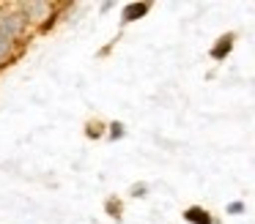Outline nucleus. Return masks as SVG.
<instances>
[{"label": "nucleus", "instance_id": "obj_4", "mask_svg": "<svg viewBox=\"0 0 255 224\" xmlns=\"http://www.w3.org/2000/svg\"><path fill=\"white\" fill-rule=\"evenodd\" d=\"M184 219L192 224H211V216L203 211V208H189L187 213H184Z\"/></svg>", "mask_w": 255, "mask_h": 224}, {"label": "nucleus", "instance_id": "obj_3", "mask_svg": "<svg viewBox=\"0 0 255 224\" xmlns=\"http://www.w3.org/2000/svg\"><path fill=\"white\" fill-rule=\"evenodd\" d=\"M145 14H148V3H132V5L124 8V22H134Z\"/></svg>", "mask_w": 255, "mask_h": 224}, {"label": "nucleus", "instance_id": "obj_6", "mask_svg": "<svg viewBox=\"0 0 255 224\" xmlns=\"http://www.w3.org/2000/svg\"><path fill=\"white\" fill-rule=\"evenodd\" d=\"M8 49H11V38L0 33V60H3V58L8 55Z\"/></svg>", "mask_w": 255, "mask_h": 224}, {"label": "nucleus", "instance_id": "obj_1", "mask_svg": "<svg viewBox=\"0 0 255 224\" xmlns=\"http://www.w3.org/2000/svg\"><path fill=\"white\" fill-rule=\"evenodd\" d=\"M22 27H25V14H6L3 19H0V33L8 36V38L19 36Z\"/></svg>", "mask_w": 255, "mask_h": 224}, {"label": "nucleus", "instance_id": "obj_5", "mask_svg": "<svg viewBox=\"0 0 255 224\" xmlns=\"http://www.w3.org/2000/svg\"><path fill=\"white\" fill-rule=\"evenodd\" d=\"M231 47H233V36H225V38H220V44H217V47L211 49V58H214V60H222L228 52H231Z\"/></svg>", "mask_w": 255, "mask_h": 224}, {"label": "nucleus", "instance_id": "obj_2", "mask_svg": "<svg viewBox=\"0 0 255 224\" xmlns=\"http://www.w3.org/2000/svg\"><path fill=\"white\" fill-rule=\"evenodd\" d=\"M22 11H25V19H41V16H47L50 5L47 3H25Z\"/></svg>", "mask_w": 255, "mask_h": 224}]
</instances>
